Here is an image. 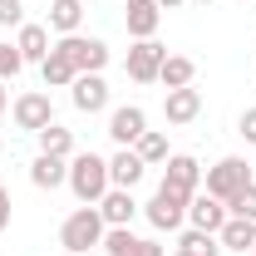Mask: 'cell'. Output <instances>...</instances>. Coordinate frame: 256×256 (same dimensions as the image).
Wrapping results in <instances>:
<instances>
[{"mask_svg": "<svg viewBox=\"0 0 256 256\" xmlns=\"http://www.w3.org/2000/svg\"><path fill=\"white\" fill-rule=\"evenodd\" d=\"M64 188L79 197V207H98L104 192L114 188V182H108V158H104V153H74V158H69V182H64Z\"/></svg>", "mask_w": 256, "mask_h": 256, "instance_id": "obj_1", "label": "cell"}, {"mask_svg": "<svg viewBox=\"0 0 256 256\" xmlns=\"http://www.w3.org/2000/svg\"><path fill=\"white\" fill-rule=\"evenodd\" d=\"M104 232H108V222L98 217V207H74L60 226V246L74 256H89L94 246H104Z\"/></svg>", "mask_w": 256, "mask_h": 256, "instance_id": "obj_2", "label": "cell"}, {"mask_svg": "<svg viewBox=\"0 0 256 256\" xmlns=\"http://www.w3.org/2000/svg\"><path fill=\"white\" fill-rule=\"evenodd\" d=\"M54 50H60L79 74H104L108 60H114V50H108L98 34H84V30H79V34H60V40H54Z\"/></svg>", "mask_w": 256, "mask_h": 256, "instance_id": "obj_3", "label": "cell"}, {"mask_svg": "<svg viewBox=\"0 0 256 256\" xmlns=\"http://www.w3.org/2000/svg\"><path fill=\"white\" fill-rule=\"evenodd\" d=\"M188 192H178V188H168V182H158V192L143 202V217H148V226L153 232H182L188 226Z\"/></svg>", "mask_w": 256, "mask_h": 256, "instance_id": "obj_4", "label": "cell"}, {"mask_svg": "<svg viewBox=\"0 0 256 256\" xmlns=\"http://www.w3.org/2000/svg\"><path fill=\"white\" fill-rule=\"evenodd\" d=\"M246 182H256L246 158H222V162H212V168H202V192H212L217 202H232Z\"/></svg>", "mask_w": 256, "mask_h": 256, "instance_id": "obj_5", "label": "cell"}, {"mask_svg": "<svg viewBox=\"0 0 256 256\" xmlns=\"http://www.w3.org/2000/svg\"><path fill=\"white\" fill-rule=\"evenodd\" d=\"M10 118L20 133H40V128L54 124V98L44 94V89H25V94L10 104Z\"/></svg>", "mask_w": 256, "mask_h": 256, "instance_id": "obj_6", "label": "cell"}, {"mask_svg": "<svg viewBox=\"0 0 256 256\" xmlns=\"http://www.w3.org/2000/svg\"><path fill=\"white\" fill-rule=\"evenodd\" d=\"M162 54H168V44L158 40H133L124 54V69L133 84H158V69H162Z\"/></svg>", "mask_w": 256, "mask_h": 256, "instance_id": "obj_7", "label": "cell"}, {"mask_svg": "<svg viewBox=\"0 0 256 256\" xmlns=\"http://www.w3.org/2000/svg\"><path fill=\"white\" fill-rule=\"evenodd\" d=\"M143 133H148V114H143L138 104H118V108H108V138H114L118 148H133Z\"/></svg>", "mask_w": 256, "mask_h": 256, "instance_id": "obj_8", "label": "cell"}, {"mask_svg": "<svg viewBox=\"0 0 256 256\" xmlns=\"http://www.w3.org/2000/svg\"><path fill=\"white\" fill-rule=\"evenodd\" d=\"M69 104H74L79 114H104V108H108V79H104V74H79V79L69 84Z\"/></svg>", "mask_w": 256, "mask_h": 256, "instance_id": "obj_9", "label": "cell"}, {"mask_svg": "<svg viewBox=\"0 0 256 256\" xmlns=\"http://www.w3.org/2000/svg\"><path fill=\"white\" fill-rule=\"evenodd\" d=\"M232 217L226 212V202H217L212 192H192V202H188V226H197V232H222V222Z\"/></svg>", "mask_w": 256, "mask_h": 256, "instance_id": "obj_10", "label": "cell"}, {"mask_svg": "<svg viewBox=\"0 0 256 256\" xmlns=\"http://www.w3.org/2000/svg\"><path fill=\"white\" fill-rule=\"evenodd\" d=\"M202 114V89H162V118L172 128H182V124H192Z\"/></svg>", "mask_w": 256, "mask_h": 256, "instance_id": "obj_11", "label": "cell"}, {"mask_svg": "<svg viewBox=\"0 0 256 256\" xmlns=\"http://www.w3.org/2000/svg\"><path fill=\"white\" fill-rule=\"evenodd\" d=\"M162 182L168 188H178V192H202V162L192 158V153H172V158L162 162Z\"/></svg>", "mask_w": 256, "mask_h": 256, "instance_id": "obj_12", "label": "cell"}, {"mask_svg": "<svg viewBox=\"0 0 256 256\" xmlns=\"http://www.w3.org/2000/svg\"><path fill=\"white\" fill-rule=\"evenodd\" d=\"M138 212H143V202H138L128 188H108V192H104V202H98V217H104L108 226H133Z\"/></svg>", "mask_w": 256, "mask_h": 256, "instance_id": "obj_13", "label": "cell"}, {"mask_svg": "<svg viewBox=\"0 0 256 256\" xmlns=\"http://www.w3.org/2000/svg\"><path fill=\"white\" fill-rule=\"evenodd\" d=\"M15 50H20V60H25V64H44V54L54 50V40H50V25H40V20H25V25L15 30Z\"/></svg>", "mask_w": 256, "mask_h": 256, "instance_id": "obj_14", "label": "cell"}, {"mask_svg": "<svg viewBox=\"0 0 256 256\" xmlns=\"http://www.w3.org/2000/svg\"><path fill=\"white\" fill-rule=\"evenodd\" d=\"M124 5H128V10H124L128 34H133V40H153L158 25H162V10L153 5V0H124Z\"/></svg>", "mask_w": 256, "mask_h": 256, "instance_id": "obj_15", "label": "cell"}, {"mask_svg": "<svg viewBox=\"0 0 256 256\" xmlns=\"http://www.w3.org/2000/svg\"><path fill=\"white\" fill-rule=\"evenodd\" d=\"M143 178H148V162L138 158L133 148H118V153L108 158V182H114V188H128V192H133Z\"/></svg>", "mask_w": 256, "mask_h": 256, "instance_id": "obj_16", "label": "cell"}, {"mask_svg": "<svg viewBox=\"0 0 256 256\" xmlns=\"http://www.w3.org/2000/svg\"><path fill=\"white\" fill-rule=\"evenodd\" d=\"M30 182H34L40 192L64 188V182H69V158H50V153H34V162H30Z\"/></svg>", "mask_w": 256, "mask_h": 256, "instance_id": "obj_17", "label": "cell"}, {"mask_svg": "<svg viewBox=\"0 0 256 256\" xmlns=\"http://www.w3.org/2000/svg\"><path fill=\"white\" fill-rule=\"evenodd\" d=\"M44 25H50V34H79L84 30V0H50Z\"/></svg>", "mask_w": 256, "mask_h": 256, "instance_id": "obj_18", "label": "cell"}, {"mask_svg": "<svg viewBox=\"0 0 256 256\" xmlns=\"http://www.w3.org/2000/svg\"><path fill=\"white\" fill-rule=\"evenodd\" d=\"M217 242H222V252H252L256 246V222H246V217H226L222 232H217Z\"/></svg>", "mask_w": 256, "mask_h": 256, "instance_id": "obj_19", "label": "cell"}, {"mask_svg": "<svg viewBox=\"0 0 256 256\" xmlns=\"http://www.w3.org/2000/svg\"><path fill=\"white\" fill-rule=\"evenodd\" d=\"M192 79H197V64H192L188 54H162V69H158L162 89H188Z\"/></svg>", "mask_w": 256, "mask_h": 256, "instance_id": "obj_20", "label": "cell"}, {"mask_svg": "<svg viewBox=\"0 0 256 256\" xmlns=\"http://www.w3.org/2000/svg\"><path fill=\"white\" fill-rule=\"evenodd\" d=\"M40 79H44V89H69V84L79 79V69L64 60L60 50H50V54H44V64H40Z\"/></svg>", "mask_w": 256, "mask_h": 256, "instance_id": "obj_21", "label": "cell"}, {"mask_svg": "<svg viewBox=\"0 0 256 256\" xmlns=\"http://www.w3.org/2000/svg\"><path fill=\"white\" fill-rule=\"evenodd\" d=\"M34 138H40V153H50V158H74V133H69V128L50 124V128H40Z\"/></svg>", "mask_w": 256, "mask_h": 256, "instance_id": "obj_22", "label": "cell"}, {"mask_svg": "<svg viewBox=\"0 0 256 256\" xmlns=\"http://www.w3.org/2000/svg\"><path fill=\"white\" fill-rule=\"evenodd\" d=\"M133 153H138V158L148 162V168H162V162L172 158V153H168V133H158V128H148V133H143V138L133 143Z\"/></svg>", "mask_w": 256, "mask_h": 256, "instance_id": "obj_23", "label": "cell"}, {"mask_svg": "<svg viewBox=\"0 0 256 256\" xmlns=\"http://www.w3.org/2000/svg\"><path fill=\"white\" fill-rule=\"evenodd\" d=\"M178 246H182V252H192V256H222V242H217L212 232H197V226H182Z\"/></svg>", "mask_w": 256, "mask_h": 256, "instance_id": "obj_24", "label": "cell"}, {"mask_svg": "<svg viewBox=\"0 0 256 256\" xmlns=\"http://www.w3.org/2000/svg\"><path fill=\"white\" fill-rule=\"evenodd\" d=\"M138 242L143 236H133V226H108L104 232V256H138Z\"/></svg>", "mask_w": 256, "mask_h": 256, "instance_id": "obj_25", "label": "cell"}, {"mask_svg": "<svg viewBox=\"0 0 256 256\" xmlns=\"http://www.w3.org/2000/svg\"><path fill=\"white\" fill-rule=\"evenodd\" d=\"M20 69H25V60H20L15 40H0V84H10V79H15Z\"/></svg>", "mask_w": 256, "mask_h": 256, "instance_id": "obj_26", "label": "cell"}, {"mask_svg": "<svg viewBox=\"0 0 256 256\" xmlns=\"http://www.w3.org/2000/svg\"><path fill=\"white\" fill-rule=\"evenodd\" d=\"M226 212H232V217H246V222H256V182H246V188L236 192V197L226 202Z\"/></svg>", "mask_w": 256, "mask_h": 256, "instance_id": "obj_27", "label": "cell"}, {"mask_svg": "<svg viewBox=\"0 0 256 256\" xmlns=\"http://www.w3.org/2000/svg\"><path fill=\"white\" fill-rule=\"evenodd\" d=\"M25 25V0H0V30H20Z\"/></svg>", "mask_w": 256, "mask_h": 256, "instance_id": "obj_28", "label": "cell"}, {"mask_svg": "<svg viewBox=\"0 0 256 256\" xmlns=\"http://www.w3.org/2000/svg\"><path fill=\"white\" fill-rule=\"evenodd\" d=\"M236 133H242V138L256 148V108H242V118H236Z\"/></svg>", "mask_w": 256, "mask_h": 256, "instance_id": "obj_29", "label": "cell"}, {"mask_svg": "<svg viewBox=\"0 0 256 256\" xmlns=\"http://www.w3.org/2000/svg\"><path fill=\"white\" fill-rule=\"evenodd\" d=\"M138 256H168V246L153 242V236H143V242H138Z\"/></svg>", "mask_w": 256, "mask_h": 256, "instance_id": "obj_30", "label": "cell"}, {"mask_svg": "<svg viewBox=\"0 0 256 256\" xmlns=\"http://www.w3.org/2000/svg\"><path fill=\"white\" fill-rule=\"evenodd\" d=\"M10 226V192H5V182H0V232Z\"/></svg>", "mask_w": 256, "mask_h": 256, "instance_id": "obj_31", "label": "cell"}, {"mask_svg": "<svg viewBox=\"0 0 256 256\" xmlns=\"http://www.w3.org/2000/svg\"><path fill=\"white\" fill-rule=\"evenodd\" d=\"M5 114H10V94H5V84H0V124H5Z\"/></svg>", "mask_w": 256, "mask_h": 256, "instance_id": "obj_32", "label": "cell"}, {"mask_svg": "<svg viewBox=\"0 0 256 256\" xmlns=\"http://www.w3.org/2000/svg\"><path fill=\"white\" fill-rule=\"evenodd\" d=\"M158 10H178V5H188V0H153Z\"/></svg>", "mask_w": 256, "mask_h": 256, "instance_id": "obj_33", "label": "cell"}, {"mask_svg": "<svg viewBox=\"0 0 256 256\" xmlns=\"http://www.w3.org/2000/svg\"><path fill=\"white\" fill-rule=\"evenodd\" d=\"M168 256H192V252H182V246H172V252H168Z\"/></svg>", "mask_w": 256, "mask_h": 256, "instance_id": "obj_34", "label": "cell"}, {"mask_svg": "<svg viewBox=\"0 0 256 256\" xmlns=\"http://www.w3.org/2000/svg\"><path fill=\"white\" fill-rule=\"evenodd\" d=\"M192 5H212V0H192Z\"/></svg>", "mask_w": 256, "mask_h": 256, "instance_id": "obj_35", "label": "cell"}, {"mask_svg": "<svg viewBox=\"0 0 256 256\" xmlns=\"http://www.w3.org/2000/svg\"><path fill=\"white\" fill-rule=\"evenodd\" d=\"M252 256H256V246H252Z\"/></svg>", "mask_w": 256, "mask_h": 256, "instance_id": "obj_36", "label": "cell"}]
</instances>
